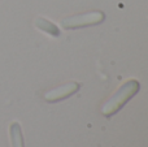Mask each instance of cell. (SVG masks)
<instances>
[{"label":"cell","instance_id":"6da1fadb","mask_svg":"<svg viewBox=\"0 0 148 147\" xmlns=\"http://www.w3.org/2000/svg\"><path fill=\"white\" fill-rule=\"evenodd\" d=\"M140 89V83L136 80H127L113 93V95L103 104L101 113L105 117H109L118 112L133 96L138 94Z\"/></svg>","mask_w":148,"mask_h":147},{"label":"cell","instance_id":"7a4b0ae2","mask_svg":"<svg viewBox=\"0 0 148 147\" xmlns=\"http://www.w3.org/2000/svg\"><path fill=\"white\" fill-rule=\"evenodd\" d=\"M105 20V14L101 10H92V12L74 14L70 17H65L61 20L60 25L65 30H73V29L87 27V26L99 25Z\"/></svg>","mask_w":148,"mask_h":147},{"label":"cell","instance_id":"3957f363","mask_svg":"<svg viewBox=\"0 0 148 147\" xmlns=\"http://www.w3.org/2000/svg\"><path fill=\"white\" fill-rule=\"evenodd\" d=\"M79 90V83L78 82H68L62 86L49 90L44 94V99L49 103H55V102H60L62 99H66L75 94Z\"/></svg>","mask_w":148,"mask_h":147},{"label":"cell","instance_id":"277c9868","mask_svg":"<svg viewBox=\"0 0 148 147\" xmlns=\"http://www.w3.org/2000/svg\"><path fill=\"white\" fill-rule=\"evenodd\" d=\"M34 25H35L36 29H39L40 31L48 34V35L53 36V38H57L60 35V30L53 22H51L49 20L43 17H36L35 21H34Z\"/></svg>","mask_w":148,"mask_h":147},{"label":"cell","instance_id":"5b68a950","mask_svg":"<svg viewBox=\"0 0 148 147\" xmlns=\"http://www.w3.org/2000/svg\"><path fill=\"white\" fill-rule=\"evenodd\" d=\"M9 138L12 147H25L22 130H21V126L17 121H13L9 125Z\"/></svg>","mask_w":148,"mask_h":147}]
</instances>
